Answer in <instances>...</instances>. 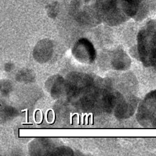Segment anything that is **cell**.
<instances>
[{
    "mask_svg": "<svg viewBox=\"0 0 156 156\" xmlns=\"http://www.w3.org/2000/svg\"><path fill=\"white\" fill-rule=\"evenodd\" d=\"M138 37L144 64L156 69V20L148 21L140 31Z\"/></svg>",
    "mask_w": 156,
    "mask_h": 156,
    "instance_id": "1",
    "label": "cell"
},
{
    "mask_svg": "<svg viewBox=\"0 0 156 156\" xmlns=\"http://www.w3.org/2000/svg\"><path fill=\"white\" fill-rule=\"evenodd\" d=\"M145 2L146 0H99V7L105 13L133 16L143 8Z\"/></svg>",
    "mask_w": 156,
    "mask_h": 156,
    "instance_id": "2",
    "label": "cell"
},
{
    "mask_svg": "<svg viewBox=\"0 0 156 156\" xmlns=\"http://www.w3.org/2000/svg\"><path fill=\"white\" fill-rule=\"evenodd\" d=\"M143 117L145 126L156 128V89L149 93L145 98Z\"/></svg>",
    "mask_w": 156,
    "mask_h": 156,
    "instance_id": "3",
    "label": "cell"
},
{
    "mask_svg": "<svg viewBox=\"0 0 156 156\" xmlns=\"http://www.w3.org/2000/svg\"><path fill=\"white\" fill-rule=\"evenodd\" d=\"M51 110L52 111V115H53V118H52V122H49V124H53L54 122V121H55V112H54V111L52 110V109H51Z\"/></svg>",
    "mask_w": 156,
    "mask_h": 156,
    "instance_id": "4",
    "label": "cell"
},
{
    "mask_svg": "<svg viewBox=\"0 0 156 156\" xmlns=\"http://www.w3.org/2000/svg\"><path fill=\"white\" fill-rule=\"evenodd\" d=\"M85 116H86L85 122V124H88V116L90 115V113H88V114L87 113H85Z\"/></svg>",
    "mask_w": 156,
    "mask_h": 156,
    "instance_id": "5",
    "label": "cell"
},
{
    "mask_svg": "<svg viewBox=\"0 0 156 156\" xmlns=\"http://www.w3.org/2000/svg\"><path fill=\"white\" fill-rule=\"evenodd\" d=\"M26 112V122H27V111H28V109L26 108V109H24V110H22L21 112Z\"/></svg>",
    "mask_w": 156,
    "mask_h": 156,
    "instance_id": "6",
    "label": "cell"
},
{
    "mask_svg": "<svg viewBox=\"0 0 156 156\" xmlns=\"http://www.w3.org/2000/svg\"><path fill=\"white\" fill-rule=\"evenodd\" d=\"M73 115H77V124H79V123H80V121H79V118H80L79 114L76 112V113H73Z\"/></svg>",
    "mask_w": 156,
    "mask_h": 156,
    "instance_id": "7",
    "label": "cell"
},
{
    "mask_svg": "<svg viewBox=\"0 0 156 156\" xmlns=\"http://www.w3.org/2000/svg\"><path fill=\"white\" fill-rule=\"evenodd\" d=\"M85 113H82V115H81V121H80V122H81L82 124H83V122H84V116H85Z\"/></svg>",
    "mask_w": 156,
    "mask_h": 156,
    "instance_id": "8",
    "label": "cell"
},
{
    "mask_svg": "<svg viewBox=\"0 0 156 156\" xmlns=\"http://www.w3.org/2000/svg\"><path fill=\"white\" fill-rule=\"evenodd\" d=\"M49 110H51V108H50V109H48V110H46V115H45L46 121V122H47V123H49V122H48V112Z\"/></svg>",
    "mask_w": 156,
    "mask_h": 156,
    "instance_id": "9",
    "label": "cell"
},
{
    "mask_svg": "<svg viewBox=\"0 0 156 156\" xmlns=\"http://www.w3.org/2000/svg\"><path fill=\"white\" fill-rule=\"evenodd\" d=\"M73 113H70V124H72V119H73Z\"/></svg>",
    "mask_w": 156,
    "mask_h": 156,
    "instance_id": "10",
    "label": "cell"
},
{
    "mask_svg": "<svg viewBox=\"0 0 156 156\" xmlns=\"http://www.w3.org/2000/svg\"><path fill=\"white\" fill-rule=\"evenodd\" d=\"M90 122L92 124L93 123V113H91V119H90Z\"/></svg>",
    "mask_w": 156,
    "mask_h": 156,
    "instance_id": "11",
    "label": "cell"
},
{
    "mask_svg": "<svg viewBox=\"0 0 156 156\" xmlns=\"http://www.w3.org/2000/svg\"><path fill=\"white\" fill-rule=\"evenodd\" d=\"M21 124H32V123L30 122H22Z\"/></svg>",
    "mask_w": 156,
    "mask_h": 156,
    "instance_id": "12",
    "label": "cell"
}]
</instances>
